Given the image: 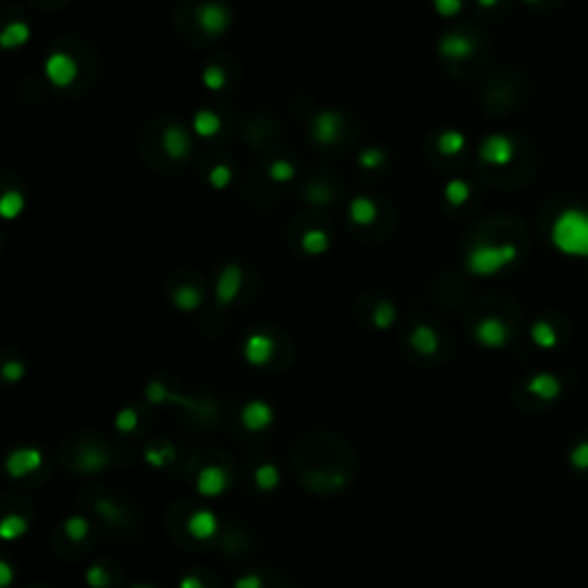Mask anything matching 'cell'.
<instances>
[{"label":"cell","instance_id":"cell-23","mask_svg":"<svg viewBox=\"0 0 588 588\" xmlns=\"http://www.w3.org/2000/svg\"><path fill=\"white\" fill-rule=\"evenodd\" d=\"M570 464L579 471L588 469V442H579L573 451H570Z\"/></svg>","mask_w":588,"mask_h":588},{"label":"cell","instance_id":"cell-2","mask_svg":"<svg viewBox=\"0 0 588 588\" xmlns=\"http://www.w3.org/2000/svg\"><path fill=\"white\" fill-rule=\"evenodd\" d=\"M44 74L56 87H67L76 81L78 76V65L72 56L67 54H51L44 63Z\"/></svg>","mask_w":588,"mask_h":588},{"label":"cell","instance_id":"cell-3","mask_svg":"<svg viewBox=\"0 0 588 588\" xmlns=\"http://www.w3.org/2000/svg\"><path fill=\"white\" fill-rule=\"evenodd\" d=\"M161 145H163V152L168 154L173 161H187L191 154V136L187 134V129H182L180 125L165 127Z\"/></svg>","mask_w":588,"mask_h":588},{"label":"cell","instance_id":"cell-33","mask_svg":"<svg viewBox=\"0 0 588 588\" xmlns=\"http://www.w3.org/2000/svg\"><path fill=\"white\" fill-rule=\"evenodd\" d=\"M180 588H205V586H203V582H200L198 577L187 575V577H184L182 582H180Z\"/></svg>","mask_w":588,"mask_h":588},{"label":"cell","instance_id":"cell-22","mask_svg":"<svg viewBox=\"0 0 588 588\" xmlns=\"http://www.w3.org/2000/svg\"><path fill=\"white\" fill-rule=\"evenodd\" d=\"M269 177L274 182H289L294 177V165L285 159H278L269 165Z\"/></svg>","mask_w":588,"mask_h":588},{"label":"cell","instance_id":"cell-5","mask_svg":"<svg viewBox=\"0 0 588 588\" xmlns=\"http://www.w3.org/2000/svg\"><path fill=\"white\" fill-rule=\"evenodd\" d=\"M274 338L267 336V333H251L244 342V358L251 365H267L274 356Z\"/></svg>","mask_w":588,"mask_h":588},{"label":"cell","instance_id":"cell-8","mask_svg":"<svg viewBox=\"0 0 588 588\" xmlns=\"http://www.w3.org/2000/svg\"><path fill=\"white\" fill-rule=\"evenodd\" d=\"M196 487L198 492L203 496H218L225 492L227 487V476L221 467H205L203 471L198 473V480H196Z\"/></svg>","mask_w":588,"mask_h":588},{"label":"cell","instance_id":"cell-28","mask_svg":"<svg viewBox=\"0 0 588 588\" xmlns=\"http://www.w3.org/2000/svg\"><path fill=\"white\" fill-rule=\"evenodd\" d=\"M87 584L94 586V588H106V584H108V575H106V570H101V568H92L90 573H87Z\"/></svg>","mask_w":588,"mask_h":588},{"label":"cell","instance_id":"cell-30","mask_svg":"<svg viewBox=\"0 0 588 588\" xmlns=\"http://www.w3.org/2000/svg\"><path fill=\"white\" fill-rule=\"evenodd\" d=\"M391 318H393V315H391V308H389V306H382V308L375 313V324H377V327H389V324H391Z\"/></svg>","mask_w":588,"mask_h":588},{"label":"cell","instance_id":"cell-1","mask_svg":"<svg viewBox=\"0 0 588 588\" xmlns=\"http://www.w3.org/2000/svg\"><path fill=\"white\" fill-rule=\"evenodd\" d=\"M196 21L200 25V30L209 37H221V35L227 32L232 23V14L223 3H216V0H209V3H203L196 10Z\"/></svg>","mask_w":588,"mask_h":588},{"label":"cell","instance_id":"cell-29","mask_svg":"<svg viewBox=\"0 0 588 588\" xmlns=\"http://www.w3.org/2000/svg\"><path fill=\"white\" fill-rule=\"evenodd\" d=\"M306 198L313 200V203H324V200L329 198L327 187H320V184H315V187H311L308 193H306Z\"/></svg>","mask_w":588,"mask_h":588},{"label":"cell","instance_id":"cell-6","mask_svg":"<svg viewBox=\"0 0 588 588\" xmlns=\"http://www.w3.org/2000/svg\"><path fill=\"white\" fill-rule=\"evenodd\" d=\"M42 467V453L37 449H16L5 462V469L14 478H23Z\"/></svg>","mask_w":588,"mask_h":588},{"label":"cell","instance_id":"cell-17","mask_svg":"<svg viewBox=\"0 0 588 588\" xmlns=\"http://www.w3.org/2000/svg\"><path fill=\"white\" fill-rule=\"evenodd\" d=\"M301 246L308 256H320V253H324L329 249V237L324 234L322 230H308L304 234Z\"/></svg>","mask_w":588,"mask_h":588},{"label":"cell","instance_id":"cell-16","mask_svg":"<svg viewBox=\"0 0 588 588\" xmlns=\"http://www.w3.org/2000/svg\"><path fill=\"white\" fill-rule=\"evenodd\" d=\"M25 529H28V524H25L23 517L10 515V517H5V520L0 522V538H3V540H16V538H21V535L25 533Z\"/></svg>","mask_w":588,"mask_h":588},{"label":"cell","instance_id":"cell-4","mask_svg":"<svg viewBox=\"0 0 588 588\" xmlns=\"http://www.w3.org/2000/svg\"><path fill=\"white\" fill-rule=\"evenodd\" d=\"M242 267L239 265H225L216 283V301L218 306H230L242 289Z\"/></svg>","mask_w":588,"mask_h":588},{"label":"cell","instance_id":"cell-14","mask_svg":"<svg viewBox=\"0 0 588 588\" xmlns=\"http://www.w3.org/2000/svg\"><path fill=\"white\" fill-rule=\"evenodd\" d=\"M25 207V198L21 196V191H5L3 196H0V218H5V221H12V218L21 216Z\"/></svg>","mask_w":588,"mask_h":588},{"label":"cell","instance_id":"cell-32","mask_svg":"<svg viewBox=\"0 0 588 588\" xmlns=\"http://www.w3.org/2000/svg\"><path fill=\"white\" fill-rule=\"evenodd\" d=\"M12 565L10 563H5V561H0V588H5V586H10L12 584Z\"/></svg>","mask_w":588,"mask_h":588},{"label":"cell","instance_id":"cell-31","mask_svg":"<svg viewBox=\"0 0 588 588\" xmlns=\"http://www.w3.org/2000/svg\"><path fill=\"white\" fill-rule=\"evenodd\" d=\"M234 588H262V579L258 575H246L234 584Z\"/></svg>","mask_w":588,"mask_h":588},{"label":"cell","instance_id":"cell-18","mask_svg":"<svg viewBox=\"0 0 588 588\" xmlns=\"http://www.w3.org/2000/svg\"><path fill=\"white\" fill-rule=\"evenodd\" d=\"M349 214H352V218L356 223H370L373 221V216H375V207L370 200H365V198H356L352 200V207H349Z\"/></svg>","mask_w":588,"mask_h":588},{"label":"cell","instance_id":"cell-34","mask_svg":"<svg viewBox=\"0 0 588 588\" xmlns=\"http://www.w3.org/2000/svg\"><path fill=\"white\" fill-rule=\"evenodd\" d=\"M136 588H152V586H136Z\"/></svg>","mask_w":588,"mask_h":588},{"label":"cell","instance_id":"cell-20","mask_svg":"<svg viewBox=\"0 0 588 588\" xmlns=\"http://www.w3.org/2000/svg\"><path fill=\"white\" fill-rule=\"evenodd\" d=\"M256 482H258V487L260 489H274L278 485V471L274 464H262V467H258L256 471Z\"/></svg>","mask_w":588,"mask_h":588},{"label":"cell","instance_id":"cell-21","mask_svg":"<svg viewBox=\"0 0 588 588\" xmlns=\"http://www.w3.org/2000/svg\"><path fill=\"white\" fill-rule=\"evenodd\" d=\"M209 184H212L214 189H225L227 184L232 182V168L230 165H225V163H218V165H214L212 170H209Z\"/></svg>","mask_w":588,"mask_h":588},{"label":"cell","instance_id":"cell-24","mask_svg":"<svg viewBox=\"0 0 588 588\" xmlns=\"http://www.w3.org/2000/svg\"><path fill=\"white\" fill-rule=\"evenodd\" d=\"M65 531L72 540H83L85 533H87V522L83 517H69L65 522Z\"/></svg>","mask_w":588,"mask_h":588},{"label":"cell","instance_id":"cell-13","mask_svg":"<svg viewBox=\"0 0 588 588\" xmlns=\"http://www.w3.org/2000/svg\"><path fill=\"white\" fill-rule=\"evenodd\" d=\"M173 304H175V308H180L184 313H191V311L200 308V304H203V292L193 285H182V287L175 289Z\"/></svg>","mask_w":588,"mask_h":588},{"label":"cell","instance_id":"cell-25","mask_svg":"<svg viewBox=\"0 0 588 588\" xmlns=\"http://www.w3.org/2000/svg\"><path fill=\"white\" fill-rule=\"evenodd\" d=\"M138 425V414L136 409H122L120 414L115 416V427L120 432H131Z\"/></svg>","mask_w":588,"mask_h":588},{"label":"cell","instance_id":"cell-26","mask_svg":"<svg viewBox=\"0 0 588 588\" xmlns=\"http://www.w3.org/2000/svg\"><path fill=\"white\" fill-rule=\"evenodd\" d=\"M0 373H3L5 382H19V380H23V375H25V365L21 361H7Z\"/></svg>","mask_w":588,"mask_h":588},{"label":"cell","instance_id":"cell-27","mask_svg":"<svg viewBox=\"0 0 588 588\" xmlns=\"http://www.w3.org/2000/svg\"><path fill=\"white\" fill-rule=\"evenodd\" d=\"M414 345L416 349H420V352H425L430 354L434 349V338H432V333H430L427 329H418L414 333Z\"/></svg>","mask_w":588,"mask_h":588},{"label":"cell","instance_id":"cell-19","mask_svg":"<svg viewBox=\"0 0 588 588\" xmlns=\"http://www.w3.org/2000/svg\"><path fill=\"white\" fill-rule=\"evenodd\" d=\"M225 72L218 65H209L205 67V72H203V83L207 90H223L225 87Z\"/></svg>","mask_w":588,"mask_h":588},{"label":"cell","instance_id":"cell-12","mask_svg":"<svg viewBox=\"0 0 588 588\" xmlns=\"http://www.w3.org/2000/svg\"><path fill=\"white\" fill-rule=\"evenodd\" d=\"M193 131L200 138H214L221 131V118L214 111H198L193 115Z\"/></svg>","mask_w":588,"mask_h":588},{"label":"cell","instance_id":"cell-11","mask_svg":"<svg viewBox=\"0 0 588 588\" xmlns=\"http://www.w3.org/2000/svg\"><path fill=\"white\" fill-rule=\"evenodd\" d=\"M216 529H218V522H216L214 513H209V511L193 513V517L189 520V531H191L193 538H198V540L212 538V535L216 533Z\"/></svg>","mask_w":588,"mask_h":588},{"label":"cell","instance_id":"cell-9","mask_svg":"<svg viewBox=\"0 0 588 588\" xmlns=\"http://www.w3.org/2000/svg\"><path fill=\"white\" fill-rule=\"evenodd\" d=\"M313 138L322 145H331L338 140V131H340V118L336 113L324 111L318 118L313 120Z\"/></svg>","mask_w":588,"mask_h":588},{"label":"cell","instance_id":"cell-7","mask_svg":"<svg viewBox=\"0 0 588 588\" xmlns=\"http://www.w3.org/2000/svg\"><path fill=\"white\" fill-rule=\"evenodd\" d=\"M271 420H274V411H271L267 402L253 400L242 409V423L246 430H251V432H260V430L269 427Z\"/></svg>","mask_w":588,"mask_h":588},{"label":"cell","instance_id":"cell-10","mask_svg":"<svg viewBox=\"0 0 588 588\" xmlns=\"http://www.w3.org/2000/svg\"><path fill=\"white\" fill-rule=\"evenodd\" d=\"M30 39V28L23 21H10L0 30V49H21L25 42Z\"/></svg>","mask_w":588,"mask_h":588},{"label":"cell","instance_id":"cell-15","mask_svg":"<svg viewBox=\"0 0 588 588\" xmlns=\"http://www.w3.org/2000/svg\"><path fill=\"white\" fill-rule=\"evenodd\" d=\"M529 389H531V393H535V396L542 400H554L561 393V384L556 377H551V375H538L531 380Z\"/></svg>","mask_w":588,"mask_h":588}]
</instances>
